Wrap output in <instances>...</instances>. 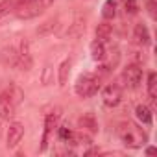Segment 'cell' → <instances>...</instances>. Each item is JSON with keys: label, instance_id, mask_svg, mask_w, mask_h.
Returning a JSON list of instances; mask_svg holds the SVG:
<instances>
[{"label": "cell", "instance_id": "22", "mask_svg": "<svg viewBox=\"0 0 157 157\" xmlns=\"http://www.w3.org/2000/svg\"><path fill=\"white\" fill-rule=\"evenodd\" d=\"M124 11H126V15H129V17L137 15V13H139V4H137V0H126V2H124Z\"/></svg>", "mask_w": 157, "mask_h": 157}, {"label": "cell", "instance_id": "20", "mask_svg": "<svg viewBox=\"0 0 157 157\" xmlns=\"http://www.w3.org/2000/svg\"><path fill=\"white\" fill-rule=\"evenodd\" d=\"M56 26H57V21H56V19L46 21L43 26H39V28H37V33H39V35H46V33H50L52 30H56Z\"/></svg>", "mask_w": 157, "mask_h": 157}, {"label": "cell", "instance_id": "19", "mask_svg": "<svg viewBox=\"0 0 157 157\" xmlns=\"http://www.w3.org/2000/svg\"><path fill=\"white\" fill-rule=\"evenodd\" d=\"M148 94L150 98H157V74L155 72H150L148 74Z\"/></svg>", "mask_w": 157, "mask_h": 157}, {"label": "cell", "instance_id": "21", "mask_svg": "<svg viewBox=\"0 0 157 157\" xmlns=\"http://www.w3.org/2000/svg\"><path fill=\"white\" fill-rule=\"evenodd\" d=\"M72 133H74V131H72L68 126H59V128H57V137H59L63 142H70Z\"/></svg>", "mask_w": 157, "mask_h": 157}, {"label": "cell", "instance_id": "11", "mask_svg": "<svg viewBox=\"0 0 157 157\" xmlns=\"http://www.w3.org/2000/svg\"><path fill=\"white\" fill-rule=\"evenodd\" d=\"M0 59H2L4 65L8 67H17V61H19V50L13 48V46H8L2 50V54H0Z\"/></svg>", "mask_w": 157, "mask_h": 157}, {"label": "cell", "instance_id": "18", "mask_svg": "<svg viewBox=\"0 0 157 157\" xmlns=\"http://www.w3.org/2000/svg\"><path fill=\"white\" fill-rule=\"evenodd\" d=\"M80 126H82V128H89L91 133H96V131H98V124H96V120H94L93 115L82 117V118H80Z\"/></svg>", "mask_w": 157, "mask_h": 157}, {"label": "cell", "instance_id": "17", "mask_svg": "<svg viewBox=\"0 0 157 157\" xmlns=\"http://www.w3.org/2000/svg\"><path fill=\"white\" fill-rule=\"evenodd\" d=\"M93 142L91 135L83 133V131H78V133H72V139H70V144H76V146H89Z\"/></svg>", "mask_w": 157, "mask_h": 157}, {"label": "cell", "instance_id": "24", "mask_svg": "<svg viewBox=\"0 0 157 157\" xmlns=\"http://www.w3.org/2000/svg\"><path fill=\"white\" fill-rule=\"evenodd\" d=\"M148 13L151 19H155V2L153 0H148Z\"/></svg>", "mask_w": 157, "mask_h": 157}, {"label": "cell", "instance_id": "4", "mask_svg": "<svg viewBox=\"0 0 157 157\" xmlns=\"http://www.w3.org/2000/svg\"><path fill=\"white\" fill-rule=\"evenodd\" d=\"M98 89H100V78L94 74H82L74 85V93L80 98L94 96L98 93Z\"/></svg>", "mask_w": 157, "mask_h": 157}, {"label": "cell", "instance_id": "9", "mask_svg": "<svg viewBox=\"0 0 157 157\" xmlns=\"http://www.w3.org/2000/svg\"><path fill=\"white\" fill-rule=\"evenodd\" d=\"M133 43L139 44V46H148L151 43V37H150V30L144 22H139L135 24L133 28Z\"/></svg>", "mask_w": 157, "mask_h": 157}, {"label": "cell", "instance_id": "13", "mask_svg": "<svg viewBox=\"0 0 157 157\" xmlns=\"http://www.w3.org/2000/svg\"><path fill=\"white\" fill-rule=\"evenodd\" d=\"M89 50H91V57H93L94 61H104V59L107 57V50H105L104 43H102V41H98V39L91 43Z\"/></svg>", "mask_w": 157, "mask_h": 157}, {"label": "cell", "instance_id": "14", "mask_svg": "<svg viewBox=\"0 0 157 157\" xmlns=\"http://www.w3.org/2000/svg\"><path fill=\"white\" fill-rule=\"evenodd\" d=\"M70 67H72V61H70V59L61 61V65H59V68H57V82H59V87H65V85H67L68 74H70Z\"/></svg>", "mask_w": 157, "mask_h": 157}, {"label": "cell", "instance_id": "16", "mask_svg": "<svg viewBox=\"0 0 157 157\" xmlns=\"http://www.w3.org/2000/svg\"><path fill=\"white\" fill-rule=\"evenodd\" d=\"M117 8H118V0H105V4L102 8V15L105 21H111L117 17Z\"/></svg>", "mask_w": 157, "mask_h": 157}, {"label": "cell", "instance_id": "7", "mask_svg": "<svg viewBox=\"0 0 157 157\" xmlns=\"http://www.w3.org/2000/svg\"><path fill=\"white\" fill-rule=\"evenodd\" d=\"M122 100V89L118 83H109L102 91V102L107 107H117Z\"/></svg>", "mask_w": 157, "mask_h": 157}, {"label": "cell", "instance_id": "15", "mask_svg": "<svg viewBox=\"0 0 157 157\" xmlns=\"http://www.w3.org/2000/svg\"><path fill=\"white\" fill-rule=\"evenodd\" d=\"M111 35H113V26H111L109 22H100V24L96 26V39H98V41L105 43V41L111 39Z\"/></svg>", "mask_w": 157, "mask_h": 157}, {"label": "cell", "instance_id": "23", "mask_svg": "<svg viewBox=\"0 0 157 157\" xmlns=\"http://www.w3.org/2000/svg\"><path fill=\"white\" fill-rule=\"evenodd\" d=\"M50 72H52V68H50V65H46V67H44V70H43V85H50V83H52Z\"/></svg>", "mask_w": 157, "mask_h": 157}, {"label": "cell", "instance_id": "25", "mask_svg": "<svg viewBox=\"0 0 157 157\" xmlns=\"http://www.w3.org/2000/svg\"><path fill=\"white\" fill-rule=\"evenodd\" d=\"M146 153H148V155H153V153H155V148H151V146L146 148Z\"/></svg>", "mask_w": 157, "mask_h": 157}, {"label": "cell", "instance_id": "5", "mask_svg": "<svg viewBox=\"0 0 157 157\" xmlns=\"http://www.w3.org/2000/svg\"><path fill=\"white\" fill-rule=\"evenodd\" d=\"M59 117H61V109H56V111H52V113L46 115V118H44V131H43V139H41V151L46 150V146L50 142V135L57 128Z\"/></svg>", "mask_w": 157, "mask_h": 157}, {"label": "cell", "instance_id": "10", "mask_svg": "<svg viewBox=\"0 0 157 157\" xmlns=\"http://www.w3.org/2000/svg\"><path fill=\"white\" fill-rule=\"evenodd\" d=\"M135 117H137V120H139L140 124H144V126H151V122H153V115H151L150 107H146L144 104H139V105L135 107Z\"/></svg>", "mask_w": 157, "mask_h": 157}, {"label": "cell", "instance_id": "6", "mask_svg": "<svg viewBox=\"0 0 157 157\" xmlns=\"http://www.w3.org/2000/svg\"><path fill=\"white\" fill-rule=\"evenodd\" d=\"M122 80L126 82V85L129 89H137L140 85V82H142V68H140V65L129 63L124 68V72H122Z\"/></svg>", "mask_w": 157, "mask_h": 157}, {"label": "cell", "instance_id": "8", "mask_svg": "<svg viewBox=\"0 0 157 157\" xmlns=\"http://www.w3.org/2000/svg\"><path fill=\"white\" fill-rule=\"evenodd\" d=\"M22 137H24V126L21 124V122H11L10 124V129H8V148L11 150V148H17L19 146V142L22 140Z\"/></svg>", "mask_w": 157, "mask_h": 157}, {"label": "cell", "instance_id": "12", "mask_svg": "<svg viewBox=\"0 0 157 157\" xmlns=\"http://www.w3.org/2000/svg\"><path fill=\"white\" fill-rule=\"evenodd\" d=\"M17 4H19V0H2L0 2V22L6 21L10 15H15Z\"/></svg>", "mask_w": 157, "mask_h": 157}, {"label": "cell", "instance_id": "3", "mask_svg": "<svg viewBox=\"0 0 157 157\" xmlns=\"http://www.w3.org/2000/svg\"><path fill=\"white\" fill-rule=\"evenodd\" d=\"M54 0H19L17 10H15V17L19 19H33L37 15H41L46 8L52 6Z\"/></svg>", "mask_w": 157, "mask_h": 157}, {"label": "cell", "instance_id": "2", "mask_svg": "<svg viewBox=\"0 0 157 157\" xmlns=\"http://www.w3.org/2000/svg\"><path fill=\"white\" fill-rule=\"evenodd\" d=\"M117 133H118L122 144L128 146V148H142L148 142V135L142 131V128H139V126H135L131 122L120 124L118 129H117Z\"/></svg>", "mask_w": 157, "mask_h": 157}, {"label": "cell", "instance_id": "1", "mask_svg": "<svg viewBox=\"0 0 157 157\" xmlns=\"http://www.w3.org/2000/svg\"><path fill=\"white\" fill-rule=\"evenodd\" d=\"M22 98L24 93L17 85H10L6 91L0 93V120H11Z\"/></svg>", "mask_w": 157, "mask_h": 157}]
</instances>
